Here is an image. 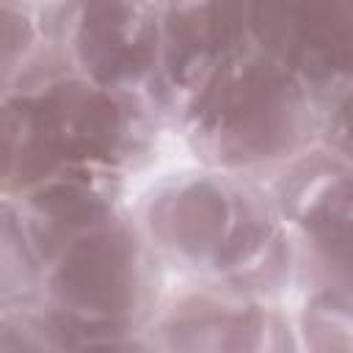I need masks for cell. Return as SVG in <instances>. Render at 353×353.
Returning a JSON list of instances; mask_svg holds the SVG:
<instances>
[{
    "label": "cell",
    "mask_w": 353,
    "mask_h": 353,
    "mask_svg": "<svg viewBox=\"0 0 353 353\" xmlns=\"http://www.w3.org/2000/svg\"><path fill=\"white\" fill-rule=\"evenodd\" d=\"M303 292H353V165L320 143L268 182Z\"/></svg>",
    "instance_id": "6"
},
{
    "label": "cell",
    "mask_w": 353,
    "mask_h": 353,
    "mask_svg": "<svg viewBox=\"0 0 353 353\" xmlns=\"http://www.w3.org/2000/svg\"><path fill=\"white\" fill-rule=\"evenodd\" d=\"M165 270L279 301L295 284L287 226L265 182L185 168L157 179L132 210Z\"/></svg>",
    "instance_id": "2"
},
{
    "label": "cell",
    "mask_w": 353,
    "mask_h": 353,
    "mask_svg": "<svg viewBox=\"0 0 353 353\" xmlns=\"http://www.w3.org/2000/svg\"><path fill=\"white\" fill-rule=\"evenodd\" d=\"M41 25L36 0H3V80H11L39 50Z\"/></svg>",
    "instance_id": "14"
},
{
    "label": "cell",
    "mask_w": 353,
    "mask_h": 353,
    "mask_svg": "<svg viewBox=\"0 0 353 353\" xmlns=\"http://www.w3.org/2000/svg\"><path fill=\"white\" fill-rule=\"evenodd\" d=\"M251 41L248 0H163L152 97L165 124L190 91Z\"/></svg>",
    "instance_id": "8"
},
{
    "label": "cell",
    "mask_w": 353,
    "mask_h": 353,
    "mask_svg": "<svg viewBox=\"0 0 353 353\" xmlns=\"http://www.w3.org/2000/svg\"><path fill=\"white\" fill-rule=\"evenodd\" d=\"M36 11L63 66L110 88L154 94L163 0H36Z\"/></svg>",
    "instance_id": "5"
},
{
    "label": "cell",
    "mask_w": 353,
    "mask_h": 353,
    "mask_svg": "<svg viewBox=\"0 0 353 353\" xmlns=\"http://www.w3.org/2000/svg\"><path fill=\"white\" fill-rule=\"evenodd\" d=\"M165 116L149 94L94 83L41 44L0 83V193L14 196L66 165H105L124 176L143 171Z\"/></svg>",
    "instance_id": "1"
},
{
    "label": "cell",
    "mask_w": 353,
    "mask_h": 353,
    "mask_svg": "<svg viewBox=\"0 0 353 353\" xmlns=\"http://www.w3.org/2000/svg\"><path fill=\"white\" fill-rule=\"evenodd\" d=\"M317 143L353 165V72L317 97Z\"/></svg>",
    "instance_id": "13"
},
{
    "label": "cell",
    "mask_w": 353,
    "mask_h": 353,
    "mask_svg": "<svg viewBox=\"0 0 353 353\" xmlns=\"http://www.w3.org/2000/svg\"><path fill=\"white\" fill-rule=\"evenodd\" d=\"M165 301V265L135 212L88 226L44 262L39 298L55 350H152L149 325Z\"/></svg>",
    "instance_id": "3"
},
{
    "label": "cell",
    "mask_w": 353,
    "mask_h": 353,
    "mask_svg": "<svg viewBox=\"0 0 353 353\" xmlns=\"http://www.w3.org/2000/svg\"><path fill=\"white\" fill-rule=\"evenodd\" d=\"M127 199V176L105 165H66L36 185L3 196L14 210L41 262L77 232L119 215Z\"/></svg>",
    "instance_id": "10"
},
{
    "label": "cell",
    "mask_w": 353,
    "mask_h": 353,
    "mask_svg": "<svg viewBox=\"0 0 353 353\" xmlns=\"http://www.w3.org/2000/svg\"><path fill=\"white\" fill-rule=\"evenodd\" d=\"M168 124L199 165L268 182L317 146V99L295 72L251 41L190 91Z\"/></svg>",
    "instance_id": "4"
},
{
    "label": "cell",
    "mask_w": 353,
    "mask_h": 353,
    "mask_svg": "<svg viewBox=\"0 0 353 353\" xmlns=\"http://www.w3.org/2000/svg\"><path fill=\"white\" fill-rule=\"evenodd\" d=\"M295 328L298 342L306 350L353 353V292H306Z\"/></svg>",
    "instance_id": "12"
},
{
    "label": "cell",
    "mask_w": 353,
    "mask_h": 353,
    "mask_svg": "<svg viewBox=\"0 0 353 353\" xmlns=\"http://www.w3.org/2000/svg\"><path fill=\"white\" fill-rule=\"evenodd\" d=\"M152 350L179 353H281L298 350L295 320L270 298L190 281L165 295L149 325Z\"/></svg>",
    "instance_id": "7"
},
{
    "label": "cell",
    "mask_w": 353,
    "mask_h": 353,
    "mask_svg": "<svg viewBox=\"0 0 353 353\" xmlns=\"http://www.w3.org/2000/svg\"><path fill=\"white\" fill-rule=\"evenodd\" d=\"M44 262L8 204L0 201V306L39 298Z\"/></svg>",
    "instance_id": "11"
},
{
    "label": "cell",
    "mask_w": 353,
    "mask_h": 353,
    "mask_svg": "<svg viewBox=\"0 0 353 353\" xmlns=\"http://www.w3.org/2000/svg\"><path fill=\"white\" fill-rule=\"evenodd\" d=\"M248 25L314 97L353 72V0H248Z\"/></svg>",
    "instance_id": "9"
}]
</instances>
